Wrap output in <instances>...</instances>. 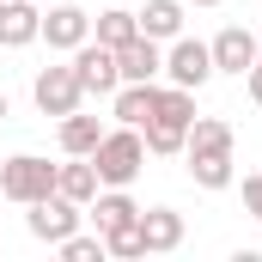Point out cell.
I'll list each match as a JSON object with an SVG mask.
<instances>
[{
	"mask_svg": "<svg viewBox=\"0 0 262 262\" xmlns=\"http://www.w3.org/2000/svg\"><path fill=\"white\" fill-rule=\"evenodd\" d=\"M189 6H220V0H189Z\"/></svg>",
	"mask_w": 262,
	"mask_h": 262,
	"instance_id": "26",
	"label": "cell"
},
{
	"mask_svg": "<svg viewBox=\"0 0 262 262\" xmlns=\"http://www.w3.org/2000/svg\"><path fill=\"white\" fill-rule=\"evenodd\" d=\"M92 220H98V232H116V226H134L140 220V207L128 201V189H98L92 195Z\"/></svg>",
	"mask_w": 262,
	"mask_h": 262,
	"instance_id": "15",
	"label": "cell"
},
{
	"mask_svg": "<svg viewBox=\"0 0 262 262\" xmlns=\"http://www.w3.org/2000/svg\"><path fill=\"white\" fill-rule=\"evenodd\" d=\"M92 165H98V183L104 189H128L146 165V140L140 128H104V140L92 146Z\"/></svg>",
	"mask_w": 262,
	"mask_h": 262,
	"instance_id": "1",
	"label": "cell"
},
{
	"mask_svg": "<svg viewBox=\"0 0 262 262\" xmlns=\"http://www.w3.org/2000/svg\"><path fill=\"white\" fill-rule=\"evenodd\" d=\"M104 140V128H98V116H61V152L67 159H92V146Z\"/></svg>",
	"mask_w": 262,
	"mask_h": 262,
	"instance_id": "16",
	"label": "cell"
},
{
	"mask_svg": "<svg viewBox=\"0 0 262 262\" xmlns=\"http://www.w3.org/2000/svg\"><path fill=\"white\" fill-rule=\"evenodd\" d=\"M25 226H31V238H43V244H61L67 232H79V201H67L61 189H55V195L31 201Z\"/></svg>",
	"mask_w": 262,
	"mask_h": 262,
	"instance_id": "5",
	"label": "cell"
},
{
	"mask_svg": "<svg viewBox=\"0 0 262 262\" xmlns=\"http://www.w3.org/2000/svg\"><path fill=\"white\" fill-rule=\"evenodd\" d=\"M244 79H250V98H256V104H262V61L250 67V73H244Z\"/></svg>",
	"mask_w": 262,
	"mask_h": 262,
	"instance_id": "24",
	"label": "cell"
},
{
	"mask_svg": "<svg viewBox=\"0 0 262 262\" xmlns=\"http://www.w3.org/2000/svg\"><path fill=\"white\" fill-rule=\"evenodd\" d=\"M6 110H12V104H6V92H0V122H6Z\"/></svg>",
	"mask_w": 262,
	"mask_h": 262,
	"instance_id": "25",
	"label": "cell"
},
{
	"mask_svg": "<svg viewBox=\"0 0 262 262\" xmlns=\"http://www.w3.org/2000/svg\"><path fill=\"white\" fill-rule=\"evenodd\" d=\"M165 73H171V85L201 92V85L213 79V49L195 43V37H177V43H171V55H165Z\"/></svg>",
	"mask_w": 262,
	"mask_h": 262,
	"instance_id": "6",
	"label": "cell"
},
{
	"mask_svg": "<svg viewBox=\"0 0 262 262\" xmlns=\"http://www.w3.org/2000/svg\"><path fill=\"white\" fill-rule=\"evenodd\" d=\"M140 244H146V256L177 250V244H183V213H177V207H146V213H140Z\"/></svg>",
	"mask_w": 262,
	"mask_h": 262,
	"instance_id": "10",
	"label": "cell"
},
{
	"mask_svg": "<svg viewBox=\"0 0 262 262\" xmlns=\"http://www.w3.org/2000/svg\"><path fill=\"white\" fill-rule=\"evenodd\" d=\"M134 18H140V31H146L152 43H165V37H183V0H146Z\"/></svg>",
	"mask_w": 262,
	"mask_h": 262,
	"instance_id": "12",
	"label": "cell"
},
{
	"mask_svg": "<svg viewBox=\"0 0 262 262\" xmlns=\"http://www.w3.org/2000/svg\"><path fill=\"white\" fill-rule=\"evenodd\" d=\"M201 152H232V122L195 116L189 122V140H183V159H201Z\"/></svg>",
	"mask_w": 262,
	"mask_h": 262,
	"instance_id": "13",
	"label": "cell"
},
{
	"mask_svg": "<svg viewBox=\"0 0 262 262\" xmlns=\"http://www.w3.org/2000/svg\"><path fill=\"white\" fill-rule=\"evenodd\" d=\"M55 189H61L67 201H79V207H92V195L104 189V183H98V165H92V159H73V165H61V171H55Z\"/></svg>",
	"mask_w": 262,
	"mask_h": 262,
	"instance_id": "14",
	"label": "cell"
},
{
	"mask_svg": "<svg viewBox=\"0 0 262 262\" xmlns=\"http://www.w3.org/2000/svg\"><path fill=\"white\" fill-rule=\"evenodd\" d=\"M31 98H37V110H43V116H73V110H79V98H85V85H79V73H73V67H43V73L31 79Z\"/></svg>",
	"mask_w": 262,
	"mask_h": 262,
	"instance_id": "3",
	"label": "cell"
},
{
	"mask_svg": "<svg viewBox=\"0 0 262 262\" xmlns=\"http://www.w3.org/2000/svg\"><path fill=\"white\" fill-rule=\"evenodd\" d=\"M244 207L262 220V177H244Z\"/></svg>",
	"mask_w": 262,
	"mask_h": 262,
	"instance_id": "23",
	"label": "cell"
},
{
	"mask_svg": "<svg viewBox=\"0 0 262 262\" xmlns=\"http://www.w3.org/2000/svg\"><path fill=\"white\" fill-rule=\"evenodd\" d=\"M43 37V6L37 0H0V49H25Z\"/></svg>",
	"mask_w": 262,
	"mask_h": 262,
	"instance_id": "8",
	"label": "cell"
},
{
	"mask_svg": "<svg viewBox=\"0 0 262 262\" xmlns=\"http://www.w3.org/2000/svg\"><path fill=\"white\" fill-rule=\"evenodd\" d=\"M92 37V12L85 6H49L43 12V43L49 49H79Z\"/></svg>",
	"mask_w": 262,
	"mask_h": 262,
	"instance_id": "9",
	"label": "cell"
},
{
	"mask_svg": "<svg viewBox=\"0 0 262 262\" xmlns=\"http://www.w3.org/2000/svg\"><path fill=\"white\" fill-rule=\"evenodd\" d=\"M152 116H159V122H177V128H189V122H195V92H183V85H159V104H152Z\"/></svg>",
	"mask_w": 262,
	"mask_h": 262,
	"instance_id": "18",
	"label": "cell"
},
{
	"mask_svg": "<svg viewBox=\"0 0 262 262\" xmlns=\"http://www.w3.org/2000/svg\"><path fill=\"white\" fill-rule=\"evenodd\" d=\"M104 256H146V244H140V220L134 226H116V232H104Z\"/></svg>",
	"mask_w": 262,
	"mask_h": 262,
	"instance_id": "21",
	"label": "cell"
},
{
	"mask_svg": "<svg viewBox=\"0 0 262 262\" xmlns=\"http://www.w3.org/2000/svg\"><path fill=\"white\" fill-rule=\"evenodd\" d=\"M55 250H61L67 262H104V232H98V238H79V232H67Z\"/></svg>",
	"mask_w": 262,
	"mask_h": 262,
	"instance_id": "22",
	"label": "cell"
},
{
	"mask_svg": "<svg viewBox=\"0 0 262 262\" xmlns=\"http://www.w3.org/2000/svg\"><path fill=\"white\" fill-rule=\"evenodd\" d=\"M55 171H61V165H49V159H37V152H12V159L0 165V195L18 201V207H31V201L55 195Z\"/></svg>",
	"mask_w": 262,
	"mask_h": 262,
	"instance_id": "2",
	"label": "cell"
},
{
	"mask_svg": "<svg viewBox=\"0 0 262 262\" xmlns=\"http://www.w3.org/2000/svg\"><path fill=\"white\" fill-rule=\"evenodd\" d=\"M128 37H140V18H134V12H122V6L98 12V43H104V49H122Z\"/></svg>",
	"mask_w": 262,
	"mask_h": 262,
	"instance_id": "19",
	"label": "cell"
},
{
	"mask_svg": "<svg viewBox=\"0 0 262 262\" xmlns=\"http://www.w3.org/2000/svg\"><path fill=\"white\" fill-rule=\"evenodd\" d=\"M189 183L195 189H232V152H201V159H189Z\"/></svg>",
	"mask_w": 262,
	"mask_h": 262,
	"instance_id": "17",
	"label": "cell"
},
{
	"mask_svg": "<svg viewBox=\"0 0 262 262\" xmlns=\"http://www.w3.org/2000/svg\"><path fill=\"white\" fill-rule=\"evenodd\" d=\"M73 73H79V85H85V92H98V98H116V85H122L116 49H104V43H92V37L73 49Z\"/></svg>",
	"mask_w": 262,
	"mask_h": 262,
	"instance_id": "4",
	"label": "cell"
},
{
	"mask_svg": "<svg viewBox=\"0 0 262 262\" xmlns=\"http://www.w3.org/2000/svg\"><path fill=\"white\" fill-rule=\"evenodd\" d=\"M183 140H189V128H177V122H146V152H159V159H171V152H183Z\"/></svg>",
	"mask_w": 262,
	"mask_h": 262,
	"instance_id": "20",
	"label": "cell"
},
{
	"mask_svg": "<svg viewBox=\"0 0 262 262\" xmlns=\"http://www.w3.org/2000/svg\"><path fill=\"white\" fill-rule=\"evenodd\" d=\"M207 49H213V73H238V79H244V73L262 61V43L244 31V25H226V31H220Z\"/></svg>",
	"mask_w": 262,
	"mask_h": 262,
	"instance_id": "7",
	"label": "cell"
},
{
	"mask_svg": "<svg viewBox=\"0 0 262 262\" xmlns=\"http://www.w3.org/2000/svg\"><path fill=\"white\" fill-rule=\"evenodd\" d=\"M116 67H122V79H152V73H165V49L140 31V37H128L116 49Z\"/></svg>",
	"mask_w": 262,
	"mask_h": 262,
	"instance_id": "11",
	"label": "cell"
}]
</instances>
